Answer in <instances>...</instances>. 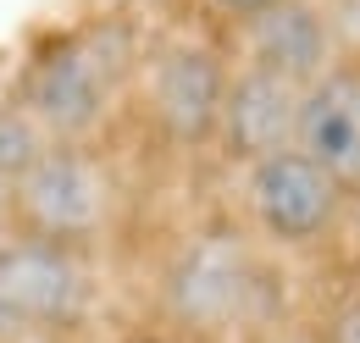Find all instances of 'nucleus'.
<instances>
[{
    "mask_svg": "<svg viewBox=\"0 0 360 343\" xmlns=\"http://www.w3.org/2000/svg\"><path fill=\"white\" fill-rule=\"evenodd\" d=\"M139 67V39L122 17H100L78 34L45 44L22 78V111L45 128L50 144H84L117 105Z\"/></svg>",
    "mask_w": 360,
    "mask_h": 343,
    "instance_id": "1",
    "label": "nucleus"
},
{
    "mask_svg": "<svg viewBox=\"0 0 360 343\" xmlns=\"http://www.w3.org/2000/svg\"><path fill=\"white\" fill-rule=\"evenodd\" d=\"M161 304L188 332H233L271 310V266L250 233L205 227L161 271Z\"/></svg>",
    "mask_w": 360,
    "mask_h": 343,
    "instance_id": "2",
    "label": "nucleus"
},
{
    "mask_svg": "<svg viewBox=\"0 0 360 343\" xmlns=\"http://www.w3.org/2000/svg\"><path fill=\"white\" fill-rule=\"evenodd\" d=\"M6 194H11V216L22 238H45L67 250L100 238L117 211L111 172L89 155V144H50Z\"/></svg>",
    "mask_w": 360,
    "mask_h": 343,
    "instance_id": "3",
    "label": "nucleus"
},
{
    "mask_svg": "<svg viewBox=\"0 0 360 343\" xmlns=\"http://www.w3.org/2000/svg\"><path fill=\"white\" fill-rule=\"evenodd\" d=\"M94 299L89 260L67 244L11 238L0 244V327L6 332H50L72 327Z\"/></svg>",
    "mask_w": 360,
    "mask_h": 343,
    "instance_id": "4",
    "label": "nucleus"
},
{
    "mask_svg": "<svg viewBox=\"0 0 360 343\" xmlns=\"http://www.w3.org/2000/svg\"><path fill=\"white\" fill-rule=\"evenodd\" d=\"M244 205L266 244L311 250L344 221V188L300 150H277L244 167Z\"/></svg>",
    "mask_w": 360,
    "mask_h": 343,
    "instance_id": "5",
    "label": "nucleus"
},
{
    "mask_svg": "<svg viewBox=\"0 0 360 343\" xmlns=\"http://www.w3.org/2000/svg\"><path fill=\"white\" fill-rule=\"evenodd\" d=\"M144 100H150V117L161 122L167 138L178 144H205L217 138V117H222V94H227V56L217 44L178 34V39H161L144 61Z\"/></svg>",
    "mask_w": 360,
    "mask_h": 343,
    "instance_id": "6",
    "label": "nucleus"
},
{
    "mask_svg": "<svg viewBox=\"0 0 360 343\" xmlns=\"http://www.w3.org/2000/svg\"><path fill=\"white\" fill-rule=\"evenodd\" d=\"M294 150L316 161L344 194L360 188V56L333 61L316 84H305Z\"/></svg>",
    "mask_w": 360,
    "mask_h": 343,
    "instance_id": "7",
    "label": "nucleus"
},
{
    "mask_svg": "<svg viewBox=\"0 0 360 343\" xmlns=\"http://www.w3.org/2000/svg\"><path fill=\"white\" fill-rule=\"evenodd\" d=\"M244 61L266 67L288 84H316L333 61H344V44L333 28V11L316 0H277L266 11L244 17Z\"/></svg>",
    "mask_w": 360,
    "mask_h": 343,
    "instance_id": "8",
    "label": "nucleus"
},
{
    "mask_svg": "<svg viewBox=\"0 0 360 343\" xmlns=\"http://www.w3.org/2000/svg\"><path fill=\"white\" fill-rule=\"evenodd\" d=\"M300 94L305 89L277 78L266 67H238L227 78V94H222V117H217V138L222 150L250 167L261 155H277V150H294V122H300Z\"/></svg>",
    "mask_w": 360,
    "mask_h": 343,
    "instance_id": "9",
    "label": "nucleus"
},
{
    "mask_svg": "<svg viewBox=\"0 0 360 343\" xmlns=\"http://www.w3.org/2000/svg\"><path fill=\"white\" fill-rule=\"evenodd\" d=\"M45 150H50V138H45V128L22 111V100L0 105V183H6V188L34 167Z\"/></svg>",
    "mask_w": 360,
    "mask_h": 343,
    "instance_id": "10",
    "label": "nucleus"
},
{
    "mask_svg": "<svg viewBox=\"0 0 360 343\" xmlns=\"http://www.w3.org/2000/svg\"><path fill=\"white\" fill-rule=\"evenodd\" d=\"M321 343H360V299L338 304V310L327 316V327H321Z\"/></svg>",
    "mask_w": 360,
    "mask_h": 343,
    "instance_id": "11",
    "label": "nucleus"
},
{
    "mask_svg": "<svg viewBox=\"0 0 360 343\" xmlns=\"http://www.w3.org/2000/svg\"><path fill=\"white\" fill-rule=\"evenodd\" d=\"M211 6H222L227 17H238V22H244V17H255V11H266V6H277V0H211Z\"/></svg>",
    "mask_w": 360,
    "mask_h": 343,
    "instance_id": "12",
    "label": "nucleus"
},
{
    "mask_svg": "<svg viewBox=\"0 0 360 343\" xmlns=\"http://www.w3.org/2000/svg\"><path fill=\"white\" fill-rule=\"evenodd\" d=\"M344 211H349V227H355V244H360V188L344 194Z\"/></svg>",
    "mask_w": 360,
    "mask_h": 343,
    "instance_id": "13",
    "label": "nucleus"
},
{
    "mask_svg": "<svg viewBox=\"0 0 360 343\" xmlns=\"http://www.w3.org/2000/svg\"><path fill=\"white\" fill-rule=\"evenodd\" d=\"M134 343H178V338H134Z\"/></svg>",
    "mask_w": 360,
    "mask_h": 343,
    "instance_id": "14",
    "label": "nucleus"
}]
</instances>
